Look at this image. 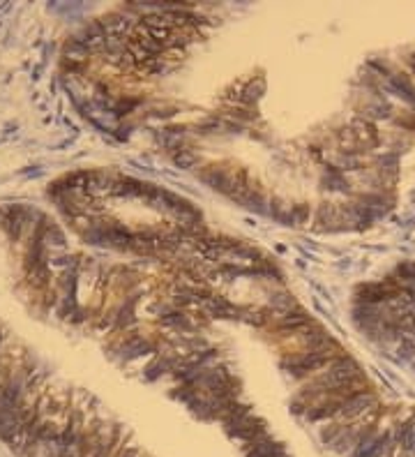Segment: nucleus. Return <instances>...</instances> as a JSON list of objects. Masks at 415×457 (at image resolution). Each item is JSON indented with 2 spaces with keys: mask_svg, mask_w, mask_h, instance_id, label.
Returning <instances> with one entry per match:
<instances>
[{
  "mask_svg": "<svg viewBox=\"0 0 415 457\" xmlns=\"http://www.w3.org/2000/svg\"><path fill=\"white\" fill-rule=\"evenodd\" d=\"M201 310L210 316H215V319H240L242 316L240 307H235L231 301H226L222 296H210L208 301L203 303Z\"/></svg>",
  "mask_w": 415,
  "mask_h": 457,
  "instance_id": "7ed1b4c3",
  "label": "nucleus"
},
{
  "mask_svg": "<svg viewBox=\"0 0 415 457\" xmlns=\"http://www.w3.org/2000/svg\"><path fill=\"white\" fill-rule=\"evenodd\" d=\"M394 439H397V453L394 455L415 457V416L394 429Z\"/></svg>",
  "mask_w": 415,
  "mask_h": 457,
  "instance_id": "20e7f679",
  "label": "nucleus"
},
{
  "mask_svg": "<svg viewBox=\"0 0 415 457\" xmlns=\"http://www.w3.org/2000/svg\"><path fill=\"white\" fill-rule=\"evenodd\" d=\"M387 88H390L392 93H397L404 102H409L411 107L415 109V86L404 74H390V76H387Z\"/></svg>",
  "mask_w": 415,
  "mask_h": 457,
  "instance_id": "39448f33",
  "label": "nucleus"
},
{
  "mask_svg": "<svg viewBox=\"0 0 415 457\" xmlns=\"http://www.w3.org/2000/svg\"><path fill=\"white\" fill-rule=\"evenodd\" d=\"M339 144L341 148H346V153L369 151V148H374L378 144V132L374 127V122L358 118L346 129L339 132Z\"/></svg>",
  "mask_w": 415,
  "mask_h": 457,
  "instance_id": "f03ea898",
  "label": "nucleus"
},
{
  "mask_svg": "<svg viewBox=\"0 0 415 457\" xmlns=\"http://www.w3.org/2000/svg\"><path fill=\"white\" fill-rule=\"evenodd\" d=\"M346 356L339 345L316 349V351H286L284 360H281V370H284L291 379L309 381L316 374H321L325 367H330L334 360Z\"/></svg>",
  "mask_w": 415,
  "mask_h": 457,
  "instance_id": "f257e3e1",
  "label": "nucleus"
},
{
  "mask_svg": "<svg viewBox=\"0 0 415 457\" xmlns=\"http://www.w3.org/2000/svg\"><path fill=\"white\" fill-rule=\"evenodd\" d=\"M118 457H146V453L141 451L139 446H125V448H122V451H120V455H118Z\"/></svg>",
  "mask_w": 415,
  "mask_h": 457,
  "instance_id": "423d86ee",
  "label": "nucleus"
}]
</instances>
